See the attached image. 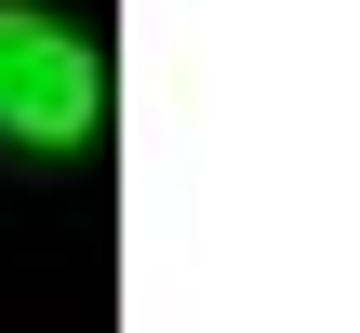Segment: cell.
<instances>
[{
    "mask_svg": "<svg viewBox=\"0 0 360 333\" xmlns=\"http://www.w3.org/2000/svg\"><path fill=\"white\" fill-rule=\"evenodd\" d=\"M0 133L53 147V160L107 133V53L67 13H40V0H0Z\"/></svg>",
    "mask_w": 360,
    "mask_h": 333,
    "instance_id": "obj_1",
    "label": "cell"
}]
</instances>
